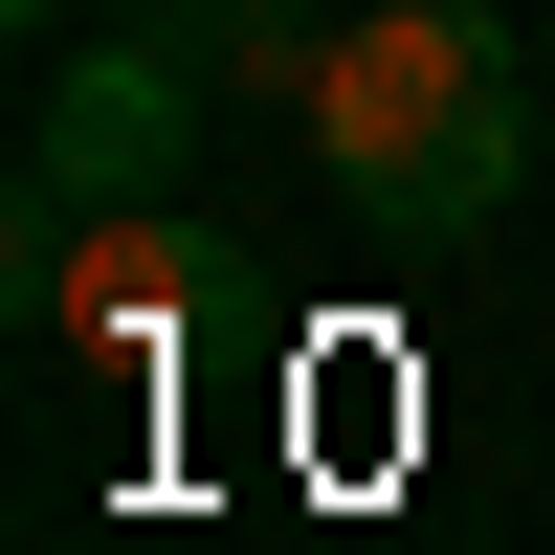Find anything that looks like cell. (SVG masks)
Returning a JSON list of instances; mask_svg holds the SVG:
<instances>
[{
	"label": "cell",
	"mask_w": 555,
	"mask_h": 555,
	"mask_svg": "<svg viewBox=\"0 0 555 555\" xmlns=\"http://www.w3.org/2000/svg\"><path fill=\"white\" fill-rule=\"evenodd\" d=\"M311 178H334L378 245H489L533 178V67L489 0H378V23H334V67H311Z\"/></svg>",
	"instance_id": "obj_1"
},
{
	"label": "cell",
	"mask_w": 555,
	"mask_h": 555,
	"mask_svg": "<svg viewBox=\"0 0 555 555\" xmlns=\"http://www.w3.org/2000/svg\"><path fill=\"white\" fill-rule=\"evenodd\" d=\"M201 112H222V67L133 0L112 44H44V133H23V178H67L89 222H133V201H178V178H201Z\"/></svg>",
	"instance_id": "obj_2"
},
{
	"label": "cell",
	"mask_w": 555,
	"mask_h": 555,
	"mask_svg": "<svg viewBox=\"0 0 555 555\" xmlns=\"http://www.w3.org/2000/svg\"><path fill=\"white\" fill-rule=\"evenodd\" d=\"M67 334H112V356H156V334H178V201L89 222V289H67Z\"/></svg>",
	"instance_id": "obj_3"
},
{
	"label": "cell",
	"mask_w": 555,
	"mask_h": 555,
	"mask_svg": "<svg viewBox=\"0 0 555 555\" xmlns=\"http://www.w3.org/2000/svg\"><path fill=\"white\" fill-rule=\"evenodd\" d=\"M156 23H178V44H201V67H222V89H289V112H311V67H334V44H311V23H289V0H156Z\"/></svg>",
	"instance_id": "obj_4"
},
{
	"label": "cell",
	"mask_w": 555,
	"mask_h": 555,
	"mask_svg": "<svg viewBox=\"0 0 555 555\" xmlns=\"http://www.w3.org/2000/svg\"><path fill=\"white\" fill-rule=\"evenodd\" d=\"M0 23H23V44H67V0H0Z\"/></svg>",
	"instance_id": "obj_5"
}]
</instances>
